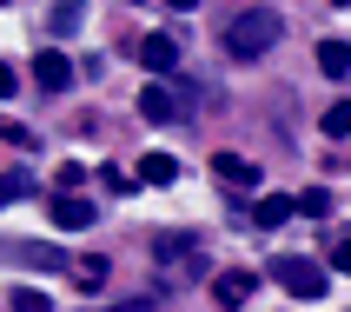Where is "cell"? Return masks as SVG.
<instances>
[{"label": "cell", "instance_id": "25", "mask_svg": "<svg viewBox=\"0 0 351 312\" xmlns=\"http://www.w3.org/2000/svg\"><path fill=\"white\" fill-rule=\"evenodd\" d=\"M338 7H345V0H338Z\"/></svg>", "mask_w": 351, "mask_h": 312}, {"label": "cell", "instance_id": "10", "mask_svg": "<svg viewBox=\"0 0 351 312\" xmlns=\"http://www.w3.org/2000/svg\"><path fill=\"white\" fill-rule=\"evenodd\" d=\"M0 259H20V266H40V273H60V266H73V259L53 253V246H0Z\"/></svg>", "mask_w": 351, "mask_h": 312}, {"label": "cell", "instance_id": "1", "mask_svg": "<svg viewBox=\"0 0 351 312\" xmlns=\"http://www.w3.org/2000/svg\"><path fill=\"white\" fill-rule=\"evenodd\" d=\"M278 34H285L278 7H245V14L226 20V54H232V60H258V54L278 47Z\"/></svg>", "mask_w": 351, "mask_h": 312}, {"label": "cell", "instance_id": "3", "mask_svg": "<svg viewBox=\"0 0 351 312\" xmlns=\"http://www.w3.org/2000/svg\"><path fill=\"white\" fill-rule=\"evenodd\" d=\"M139 113L153 120V126H173V120H186V100H179V87H159V80H146V93H139Z\"/></svg>", "mask_w": 351, "mask_h": 312}, {"label": "cell", "instance_id": "24", "mask_svg": "<svg viewBox=\"0 0 351 312\" xmlns=\"http://www.w3.org/2000/svg\"><path fill=\"white\" fill-rule=\"evenodd\" d=\"M166 7H179V14H193V7H199V0H166Z\"/></svg>", "mask_w": 351, "mask_h": 312}, {"label": "cell", "instance_id": "16", "mask_svg": "<svg viewBox=\"0 0 351 312\" xmlns=\"http://www.w3.org/2000/svg\"><path fill=\"white\" fill-rule=\"evenodd\" d=\"M292 206H298L305 219H325V213H332V193H325V186H312V193H292Z\"/></svg>", "mask_w": 351, "mask_h": 312}, {"label": "cell", "instance_id": "22", "mask_svg": "<svg viewBox=\"0 0 351 312\" xmlns=\"http://www.w3.org/2000/svg\"><path fill=\"white\" fill-rule=\"evenodd\" d=\"M332 273H351V239H338V246H332Z\"/></svg>", "mask_w": 351, "mask_h": 312}, {"label": "cell", "instance_id": "7", "mask_svg": "<svg viewBox=\"0 0 351 312\" xmlns=\"http://www.w3.org/2000/svg\"><path fill=\"white\" fill-rule=\"evenodd\" d=\"M252 293H258V273H245V266H232V273L213 279V299H219V306H245Z\"/></svg>", "mask_w": 351, "mask_h": 312}, {"label": "cell", "instance_id": "23", "mask_svg": "<svg viewBox=\"0 0 351 312\" xmlns=\"http://www.w3.org/2000/svg\"><path fill=\"white\" fill-rule=\"evenodd\" d=\"M14 87H20V74L7 67V60H0V93H14Z\"/></svg>", "mask_w": 351, "mask_h": 312}, {"label": "cell", "instance_id": "6", "mask_svg": "<svg viewBox=\"0 0 351 312\" xmlns=\"http://www.w3.org/2000/svg\"><path fill=\"white\" fill-rule=\"evenodd\" d=\"M153 253L166 259V266H199V273H206V253H199V239H193V233H159V239H153Z\"/></svg>", "mask_w": 351, "mask_h": 312}, {"label": "cell", "instance_id": "4", "mask_svg": "<svg viewBox=\"0 0 351 312\" xmlns=\"http://www.w3.org/2000/svg\"><path fill=\"white\" fill-rule=\"evenodd\" d=\"M34 80L47 87V93H66V87H73V60L60 54V47H40L34 54Z\"/></svg>", "mask_w": 351, "mask_h": 312}, {"label": "cell", "instance_id": "15", "mask_svg": "<svg viewBox=\"0 0 351 312\" xmlns=\"http://www.w3.org/2000/svg\"><path fill=\"white\" fill-rule=\"evenodd\" d=\"M34 193V173H0V206H20Z\"/></svg>", "mask_w": 351, "mask_h": 312}, {"label": "cell", "instance_id": "8", "mask_svg": "<svg viewBox=\"0 0 351 312\" xmlns=\"http://www.w3.org/2000/svg\"><path fill=\"white\" fill-rule=\"evenodd\" d=\"M53 226H60V233H86V226H93V199L60 193V199H53Z\"/></svg>", "mask_w": 351, "mask_h": 312}, {"label": "cell", "instance_id": "19", "mask_svg": "<svg viewBox=\"0 0 351 312\" xmlns=\"http://www.w3.org/2000/svg\"><path fill=\"white\" fill-rule=\"evenodd\" d=\"M73 279L80 286H99V279H106V259H73Z\"/></svg>", "mask_w": 351, "mask_h": 312}, {"label": "cell", "instance_id": "12", "mask_svg": "<svg viewBox=\"0 0 351 312\" xmlns=\"http://www.w3.org/2000/svg\"><path fill=\"white\" fill-rule=\"evenodd\" d=\"M318 74H332V80L351 74V40H318Z\"/></svg>", "mask_w": 351, "mask_h": 312}, {"label": "cell", "instance_id": "18", "mask_svg": "<svg viewBox=\"0 0 351 312\" xmlns=\"http://www.w3.org/2000/svg\"><path fill=\"white\" fill-rule=\"evenodd\" d=\"M73 27H80V0H60V7H53V34L66 40Z\"/></svg>", "mask_w": 351, "mask_h": 312}, {"label": "cell", "instance_id": "5", "mask_svg": "<svg viewBox=\"0 0 351 312\" xmlns=\"http://www.w3.org/2000/svg\"><path fill=\"white\" fill-rule=\"evenodd\" d=\"M133 54H139L146 74H173V67H179V40H173V34H146Z\"/></svg>", "mask_w": 351, "mask_h": 312}, {"label": "cell", "instance_id": "26", "mask_svg": "<svg viewBox=\"0 0 351 312\" xmlns=\"http://www.w3.org/2000/svg\"><path fill=\"white\" fill-rule=\"evenodd\" d=\"M0 7H7V0H0Z\"/></svg>", "mask_w": 351, "mask_h": 312}, {"label": "cell", "instance_id": "11", "mask_svg": "<svg viewBox=\"0 0 351 312\" xmlns=\"http://www.w3.org/2000/svg\"><path fill=\"white\" fill-rule=\"evenodd\" d=\"M298 206H292V193H265L252 206V226H265V233H272V226H285V219H292Z\"/></svg>", "mask_w": 351, "mask_h": 312}, {"label": "cell", "instance_id": "9", "mask_svg": "<svg viewBox=\"0 0 351 312\" xmlns=\"http://www.w3.org/2000/svg\"><path fill=\"white\" fill-rule=\"evenodd\" d=\"M213 173L226 179V186H239V193H252V186H258V166H252L245 153H219V159H213Z\"/></svg>", "mask_w": 351, "mask_h": 312}, {"label": "cell", "instance_id": "13", "mask_svg": "<svg viewBox=\"0 0 351 312\" xmlns=\"http://www.w3.org/2000/svg\"><path fill=\"white\" fill-rule=\"evenodd\" d=\"M318 126H325L332 140H351V100H332V107L318 113Z\"/></svg>", "mask_w": 351, "mask_h": 312}, {"label": "cell", "instance_id": "14", "mask_svg": "<svg viewBox=\"0 0 351 312\" xmlns=\"http://www.w3.org/2000/svg\"><path fill=\"white\" fill-rule=\"evenodd\" d=\"M7 306H14V312H53V299L40 293V286H14V293H7Z\"/></svg>", "mask_w": 351, "mask_h": 312}, {"label": "cell", "instance_id": "21", "mask_svg": "<svg viewBox=\"0 0 351 312\" xmlns=\"http://www.w3.org/2000/svg\"><path fill=\"white\" fill-rule=\"evenodd\" d=\"M0 140H7V146H34V133H27V126H14V120L0 126Z\"/></svg>", "mask_w": 351, "mask_h": 312}, {"label": "cell", "instance_id": "17", "mask_svg": "<svg viewBox=\"0 0 351 312\" xmlns=\"http://www.w3.org/2000/svg\"><path fill=\"white\" fill-rule=\"evenodd\" d=\"M173 173H179V166H173L166 153H146V166H139V179H146V186H166Z\"/></svg>", "mask_w": 351, "mask_h": 312}, {"label": "cell", "instance_id": "20", "mask_svg": "<svg viewBox=\"0 0 351 312\" xmlns=\"http://www.w3.org/2000/svg\"><path fill=\"white\" fill-rule=\"evenodd\" d=\"M80 186H86V166L66 159V166H60V193H80Z\"/></svg>", "mask_w": 351, "mask_h": 312}, {"label": "cell", "instance_id": "2", "mask_svg": "<svg viewBox=\"0 0 351 312\" xmlns=\"http://www.w3.org/2000/svg\"><path fill=\"white\" fill-rule=\"evenodd\" d=\"M272 279L285 286L292 299H325V286H332V266H318V259H298V253H285L272 266Z\"/></svg>", "mask_w": 351, "mask_h": 312}]
</instances>
